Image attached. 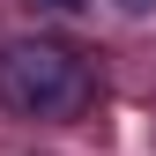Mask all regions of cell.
<instances>
[{
  "mask_svg": "<svg viewBox=\"0 0 156 156\" xmlns=\"http://www.w3.org/2000/svg\"><path fill=\"white\" fill-rule=\"evenodd\" d=\"M0 104L23 119H74L89 104V67L52 37H15L0 45Z\"/></svg>",
  "mask_w": 156,
  "mask_h": 156,
  "instance_id": "cell-1",
  "label": "cell"
},
{
  "mask_svg": "<svg viewBox=\"0 0 156 156\" xmlns=\"http://www.w3.org/2000/svg\"><path fill=\"white\" fill-rule=\"evenodd\" d=\"M126 8H156V0H126Z\"/></svg>",
  "mask_w": 156,
  "mask_h": 156,
  "instance_id": "cell-3",
  "label": "cell"
},
{
  "mask_svg": "<svg viewBox=\"0 0 156 156\" xmlns=\"http://www.w3.org/2000/svg\"><path fill=\"white\" fill-rule=\"evenodd\" d=\"M30 8H82V0H30Z\"/></svg>",
  "mask_w": 156,
  "mask_h": 156,
  "instance_id": "cell-2",
  "label": "cell"
}]
</instances>
